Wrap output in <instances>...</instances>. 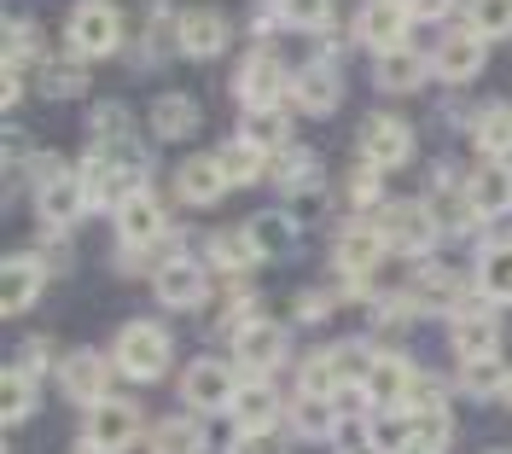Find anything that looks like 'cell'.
Returning <instances> with one entry per match:
<instances>
[{
    "label": "cell",
    "instance_id": "cell-48",
    "mask_svg": "<svg viewBox=\"0 0 512 454\" xmlns=\"http://www.w3.org/2000/svg\"><path fill=\"white\" fill-rule=\"evenodd\" d=\"M408 12H414V18H443L448 0H408Z\"/></svg>",
    "mask_w": 512,
    "mask_h": 454
},
{
    "label": "cell",
    "instance_id": "cell-6",
    "mask_svg": "<svg viewBox=\"0 0 512 454\" xmlns=\"http://www.w3.org/2000/svg\"><path fill=\"white\" fill-rule=\"evenodd\" d=\"M408 158H414V129L402 117H390V111H373L361 123V163L384 175V169H402Z\"/></svg>",
    "mask_w": 512,
    "mask_h": 454
},
{
    "label": "cell",
    "instance_id": "cell-30",
    "mask_svg": "<svg viewBox=\"0 0 512 454\" xmlns=\"http://www.w3.org/2000/svg\"><path fill=\"white\" fill-rule=\"evenodd\" d=\"M210 268H222V274H245V268H256L262 262V251H256L251 227H222L216 239H210Z\"/></svg>",
    "mask_w": 512,
    "mask_h": 454
},
{
    "label": "cell",
    "instance_id": "cell-31",
    "mask_svg": "<svg viewBox=\"0 0 512 454\" xmlns=\"http://www.w3.org/2000/svg\"><path fill=\"white\" fill-rule=\"evenodd\" d=\"M152 129H158L163 140H187V134L198 129V105H192V94H163L158 105H152Z\"/></svg>",
    "mask_w": 512,
    "mask_h": 454
},
{
    "label": "cell",
    "instance_id": "cell-43",
    "mask_svg": "<svg viewBox=\"0 0 512 454\" xmlns=\"http://www.w3.org/2000/svg\"><path fill=\"white\" fill-rule=\"evenodd\" d=\"M123 105H99L94 111V140H123Z\"/></svg>",
    "mask_w": 512,
    "mask_h": 454
},
{
    "label": "cell",
    "instance_id": "cell-37",
    "mask_svg": "<svg viewBox=\"0 0 512 454\" xmlns=\"http://www.w3.org/2000/svg\"><path fill=\"white\" fill-rule=\"evenodd\" d=\"M245 227H251V239H256V251H262V262L280 257V251L291 245V222L280 216V210H262V216H251Z\"/></svg>",
    "mask_w": 512,
    "mask_h": 454
},
{
    "label": "cell",
    "instance_id": "cell-21",
    "mask_svg": "<svg viewBox=\"0 0 512 454\" xmlns=\"http://www.w3.org/2000/svg\"><path fill=\"white\" fill-rule=\"evenodd\" d=\"M280 414H286V396L268 385V379H245V385H239V402H233L239 431H274Z\"/></svg>",
    "mask_w": 512,
    "mask_h": 454
},
{
    "label": "cell",
    "instance_id": "cell-12",
    "mask_svg": "<svg viewBox=\"0 0 512 454\" xmlns=\"http://www.w3.org/2000/svg\"><path fill=\"white\" fill-rule=\"evenodd\" d=\"M152 292H158L163 309H198L210 297V274H204V262H192V257H169V262H158Z\"/></svg>",
    "mask_w": 512,
    "mask_h": 454
},
{
    "label": "cell",
    "instance_id": "cell-28",
    "mask_svg": "<svg viewBox=\"0 0 512 454\" xmlns=\"http://www.w3.org/2000/svg\"><path fill=\"white\" fill-rule=\"evenodd\" d=\"M478 297H483V303H512V239L483 245V257H478Z\"/></svg>",
    "mask_w": 512,
    "mask_h": 454
},
{
    "label": "cell",
    "instance_id": "cell-22",
    "mask_svg": "<svg viewBox=\"0 0 512 454\" xmlns=\"http://www.w3.org/2000/svg\"><path fill=\"white\" fill-rule=\"evenodd\" d=\"M466 198H472L478 222H495V216H507V210H512V169H507V163H483V169H472V181H466Z\"/></svg>",
    "mask_w": 512,
    "mask_h": 454
},
{
    "label": "cell",
    "instance_id": "cell-33",
    "mask_svg": "<svg viewBox=\"0 0 512 454\" xmlns=\"http://www.w3.org/2000/svg\"><path fill=\"white\" fill-rule=\"evenodd\" d=\"M35 414V379L24 367H6V379H0V420L18 425Z\"/></svg>",
    "mask_w": 512,
    "mask_h": 454
},
{
    "label": "cell",
    "instance_id": "cell-19",
    "mask_svg": "<svg viewBox=\"0 0 512 454\" xmlns=\"http://www.w3.org/2000/svg\"><path fill=\"white\" fill-rule=\"evenodd\" d=\"M88 204H94V198H88V181H82V175H70V169L53 175L47 187H35V210H41L53 227H70Z\"/></svg>",
    "mask_w": 512,
    "mask_h": 454
},
{
    "label": "cell",
    "instance_id": "cell-2",
    "mask_svg": "<svg viewBox=\"0 0 512 454\" xmlns=\"http://www.w3.org/2000/svg\"><path fill=\"white\" fill-rule=\"evenodd\" d=\"M111 361H117V373L134 379V385H152L169 373V332L152 321H128L117 332V344H111Z\"/></svg>",
    "mask_w": 512,
    "mask_h": 454
},
{
    "label": "cell",
    "instance_id": "cell-1",
    "mask_svg": "<svg viewBox=\"0 0 512 454\" xmlns=\"http://www.w3.org/2000/svg\"><path fill=\"white\" fill-rule=\"evenodd\" d=\"M373 233L384 239V251H396V257H425L443 227L425 210V198H390V204L373 210Z\"/></svg>",
    "mask_w": 512,
    "mask_h": 454
},
{
    "label": "cell",
    "instance_id": "cell-34",
    "mask_svg": "<svg viewBox=\"0 0 512 454\" xmlns=\"http://www.w3.org/2000/svg\"><path fill=\"white\" fill-rule=\"evenodd\" d=\"M507 367L501 356H478V361H460V385L472 390V396H507Z\"/></svg>",
    "mask_w": 512,
    "mask_h": 454
},
{
    "label": "cell",
    "instance_id": "cell-35",
    "mask_svg": "<svg viewBox=\"0 0 512 454\" xmlns=\"http://www.w3.org/2000/svg\"><path fill=\"white\" fill-rule=\"evenodd\" d=\"M239 140H251L256 152H286L291 123L280 117V111H251V123H245V134H239Z\"/></svg>",
    "mask_w": 512,
    "mask_h": 454
},
{
    "label": "cell",
    "instance_id": "cell-45",
    "mask_svg": "<svg viewBox=\"0 0 512 454\" xmlns=\"http://www.w3.org/2000/svg\"><path fill=\"white\" fill-rule=\"evenodd\" d=\"M280 24H286V12H280V0H262V6L251 12V35H274Z\"/></svg>",
    "mask_w": 512,
    "mask_h": 454
},
{
    "label": "cell",
    "instance_id": "cell-23",
    "mask_svg": "<svg viewBox=\"0 0 512 454\" xmlns=\"http://www.w3.org/2000/svg\"><path fill=\"white\" fill-rule=\"evenodd\" d=\"M379 257H384V239L373 233V222H350L344 233H338V245H332V262L344 268V274H373L379 268Z\"/></svg>",
    "mask_w": 512,
    "mask_h": 454
},
{
    "label": "cell",
    "instance_id": "cell-8",
    "mask_svg": "<svg viewBox=\"0 0 512 454\" xmlns=\"http://www.w3.org/2000/svg\"><path fill=\"white\" fill-rule=\"evenodd\" d=\"M233 356H239V367H245L251 379H268V373L291 356V350H286V326H280V321L239 326V332H233Z\"/></svg>",
    "mask_w": 512,
    "mask_h": 454
},
{
    "label": "cell",
    "instance_id": "cell-53",
    "mask_svg": "<svg viewBox=\"0 0 512 454\" xmlns=\"http://www.w3.org/2000/svg\"><path fill=\"white\" fill-rule=\"evenodd\" d=\"M507 408H512V379H507Z\"/></svg>",
    "mask_w": 512,
    "mask_h": 454
},
{
    "label": "cell",
    "instance_id": "cell-29",
    "mask_svg": "<svg viewBox=\"0 0 512 454\" xmlns=\"http://www.w3.org/2000/svg\"><path fill=\"white\" fill-rule=\"evenodd\" d=\"M373 82H379L384 94H414L419 82H425V59H419L414 47L379 53V59H373Z\"/></svg>",
    "mask_w": 512,
    "mask_h": 454
},
{
    "label": "cell",
    "instance_id": "cell-18",
    "mask_svg": "<svg viewBox=\"0 0 512 454\" xmlns=\"http://www.w3.org/2000/svg\"><path fill=\"white\" fill-rule=\"evenodd\" d=\"M41 286H47V262L41 257H6V268H0V309L6 315H24L35 297H41Z\"/></svg>",
    "mask_w": 512,
    "mask_h": 454
},
{
    "label": "cell",
    "instance_id": "cell-46",
    "mask_svg": "<svg viewBox=\"0 0 512 454\" xmlns=\"http://www.w3.org/2000/svg\"><path fill=\"white\" fill-rule=\"evenodd\" d=\"M350 193L361 198V204H373V193H379V169H367V163H361V169H355V181H350Z\"/></svg>",
    "mask_w": 512,
    "mask_h": 454
},
{
    "label": "cell",
    "instance_id": "cell-38",
    "mask_svg": "<svg viewBox=\"0 0 512 454\" xmlns=\"http://www.w3.org/2000/svg\"><path fill=\"white\" fill-rule=\"evenodd\" d=\"M483 41H501L512 35V0H472V18H466Z\"/></svg>",
    "mask_w": 512,
    "mask_h": 454
},
{
    "label": "cell",
    "instance_id": "cell-40",
    "mask_svg": "<svg viewBox=\"0 0 512 454\" xmlns=\"http://www.w3.org/2000/svg\"><path fill=\"white\" fill-rule=\"evenodd\" d=\"M41 88L53 99L82 94V65H76V59H59V65H53V59H47V65H41Z\"/></svg>",
    "mask_w": 512,
    "mask_h": 454
},
{
    "label": "cell",
    "instance_id": "cell-3",
    "mask_svg": "<svg viewBox=\"0 0 512 454\" xmlns=\"http://www.w3.org/2000/svg\"><path fill=\"white\" fill-rule=\"evenodd\" d=\"M64 35H70V53L76 59H105V53L123 47V12L111 0H76Z\"/></svg>",
    "mask_w": 512,
    "mask_h": 454
},
{
    "label": "cell",
    "instance_id": "cell-5",
    "mask_svg": "<svg viewBox=\"0 0 512 454\" xmlns=\"http://www.w3.org/2000/svg\"><path fill=\"white\" fill-rule=\"evenodd\" d=\"M286 88H291V76H286V65H280L268 47H256L251 59L239 65V76H233V94H239L245 111H274V105L286 99Z\"/></svg>",
    "mask_w": 512,
    "mask_h": 454
},
{
    "label": "cell",
    "instance_id": "cell-13",
    "mask_svg": "<svg viewBox=\"0 0 512 454\" xmlns=\"http://www.w3.org/2000/svg\"><path fill=\"white\" fill-rule=\"evenodd\" d=\"M483 70V35L466 24V30H448L437 41V53H431V76H443V82H472Z\"/></svg>",
    "mask_w": 512,
    "mask_h": 454
},
{
    "label": "cell",
    "instance_id": "cell-49",
    "mask_svg": "<svg viewBox=\"0 0 512 454\" xmlns=\"http://www.w3.org/2000/svg\"><path fill=\"white\" fill-rule=\"evenodd\" d=\"M297 315H303V321H320V315H326V309H320V292H303V297H297Z\"/></svg>",
    "mask_w": 512,
    "mask_h": 454
},
{
    "label": "cell",
    "instance_id": "cell-41",
    "mask_svg": "<svg viewBox=\"0 0 512 454\" xmlns=\"http://www.w3.org/2000/svg\"><path fill=\"white\" fill-rule=\"evenodd\" d=\"M280 12H286L291 30H320L332 18V0H280Z\"/></svg>",
    "mask_w": 512,
    "mask_h": 454
},
{
    "label": "cell",
    "instance_id": "cell-50",
    "mask_svg": "<svg viewBox=\"0 0 512 454\" xmlns=\"http://www.w3.org/2000/svg\"><path fill=\"white\" fill-rule=\"evenodd\" d=\"M396 454H443L437 443H425V437H408V443H396Z\"/></svg>",
    "mask_w": 512,
    "mask_h": 454
},
{
    "label": "cell",
    "instance_id": "cell-9",
    "mask_svg": "<svg viewBox=\"0 0 512 454\" xmlns=\"http://www.w3.org/2000/svg\"><path fill=\"white\" fill-rule=\"evenodd\" d=\"M227 35H233V24H227V12H216V6H187L175 18V47L187 59H216V53H227Z\"/></svg>",
    "mask_w": 512,
    "mask_h": 454
},
{
    "label": "cell",
    "instance_id": "cell-51",
    "mask_svg": "<svg viewBox=\"0 0 512 454\" xmlns=\"http://www.w3.org/2000/svg\"><path fill=\"white\" fill-rule=\"evenodd\" d=\"M344 454H396V449H384V443H373V437H367V443H350Z\"/></svg>",
    "mask_w": 512,
    "mask_h": 454
},
{
    "label": "cell",
    "instance_id": "cell-7",
    "mask_svg": "<svg viewBox=\"0 0 512 454\" xmlns=\"http://www.w3.org/2000/svg\"><path fill=\"white\" fill-rule=\"evenodd\" d=\"M111 367L117 361H105L99 350H70L59 361V390L70 402H82V408H99L105 396H111Z\"/></svg>",
    "mask_w": 512,
    "mask_h": 454
},
{
    "label": "cell",
    "instance_id": "cell-36",
    "mask_svg": "<svg viewBox=\"0 0 512 454\" xmlns=\"http://www.w3.org/2000/svg\"><path fill=\"white\" fill-rule=\"evenodd\" d=\"M216 158H222V169H227L233 187H251V181H262V158H268V152H256L251 140H233V146H222Z\"/></svg>",
    "mask_w": 512,
    "mask_h": 454
},
{
    "label": "cell",
    "instance_id": "cell-24",
    "mask_svg": "<svg viewBox=\"0 0 512 454\" xmlns=\"http://www.w3.org/2000/svg\"><path fill=\"white\" fill-rule=\"evenodd\" d=\"M227 187H233V181H227V169H222L216 152H210V158H187L175 169V193L187 198V204H216Z\"/></svg>",
    "mask_w": 512,
    "mask_h": 454
},
{
    "label": "cell",
    "instance_id": "cell-15",
    "mask_svg": "<svg viewBox=\"0 0 512 454\" xmlns=\"http://www.w3.org/2000/svg\"><path fill=\"white\" fill-rule=\"evenodd\" d=\"M402 420H408V437H425V443H437V449L448 443V402H443V390L431 385V379H414Z\"/></svg>",
    "mask_w": 512,
    "mask_h": 454
},
{
    "label": "cell",
    "instance_id": "cell-25",
    "mask_svg": "<svg viewBox=\"0 0 512 454\" xmlns=\"http://www.w3.org/2000/svg\"><path fill=\"white\" fill-rule=\"evenodd\" d=\"M291 99H297L303 111H332V105L344 99V82H338V70L326 65V59H315V65L291 70Z\"/></svg>",
    "mask_w": 512,
    "mask_h": 454
},
{
    "label": "cell",
    "instance_id": "cell-16",
    "mask_svg": "<svg viewBox=\"0 0 512 454\" xmlns=\"http://www.w3.org/2000/svg\"><path fill=\"white\" fill-rule=\"evenodd\" d=\"M414 379H419V373L402 356H379V361H373V373H367L361 385H367V402H373L379 414H402V408H408V390H414Z\"/></svg>",
    "mask_w": 512,
    "mask_h": 454
},
{
    "label": "cell",
    "instance_id": "cell-52",
    "mask_svg": "<svg viewBox=\"0 0 512 454\" xmlns=\"http://www.w3.org/2000/svg\"><path fill=\"white\" fill-rule=\"evenodd\" d=\"M76 454H105V449H94V443H82V449H76Z\"/></svg>",
    "mask_w": 512,
    "mask_h": 454
},
{
    "label": "cell",
    "instance_id": "cell-27",
    "mask_svg": "<svg viewBox=\"0 0 512 454\" xmlns=\"http://www.w3.org/2000/svg\"><path fill=\"white\" fill-rule=\"evenodd\" d=\"M146 449H152V454H204V449H210V437H204L198 414H169V420L152 425Z\"/></svg>",
    "mask_w": 512,
    "mask_h": 454
},
{
    "label": "cell",
    "instance_id": "cell-44",
    "mask_svg": "<svg viewBox=\"0 0 512 454\" xmlns=\"http://www.w3.org/2000/svg\"><path fill=\"white\" fill-rule=\"evenodd\" d=\"M227 454H280V449H274V437H268V431H233Z\"/></svg>",
    "mask_w": 512,
    "mask_h": 454
},
{
    "label": "cell",
    "instance_id": "cell-14",
    "mask_svg": "<svg viewBox=\"0 0 512 454\" xmlns=\"http://www.w3.org/2000/svg\"><path fill=\"white\" fill-rule=\"evenodd\" d=\"M117 239H123L128 251H146V245L163 239V204L152 198V187H140L134 198L117 204Z\"/></svg>",
    "mask_w": 512,
    "mask_h": 454
},
{
    "label": "cell",
    "instance_id": "cell-4",
    "mask_svg": "<svg viewBox=\"0 0 512 454\" xmlns=\"http://www.w3.org/2000/svg\"><path fill=\"white\" fill-rule=\"evenodd\" d=\"M181 402H187V414H233V402H239L233 367L227 361H192L181 373Z\"/></svg>",
    "mask_w": 512,
    "mask_h": 454
},
{
    "label": "cell",
    "instance_id": "cell-20",
    "mask_svg": "<svg viewBox=\"0 0 512 454\" xmlns=\"http://www.w3.org/2000/svg\"><path fill=\"white\" fill-rule=\"evenodd\" d=\"M286 420L297 437H309V443H320V437H332V431H344V408L332 402V396H309V390H297L286 402Z\"/></svg>",
    "mask_w": 512,
    "mask_h": 454
},
{
    "label": "cell",
    "instance_id": "cell-47",
    "mask_svg": "<svg viewBox=\"0 0 512 454\" xmlns=\"http://www.w3.org/2000/svg\"><path fill=\"white\" fill-rule=\"evenodd\" d=\"M18 367H24V373H41V367H47V344H41V338H30V344H24V361H18Z\"/></svg>",
    "mask_w": 512,
    "mask_h": 454
},
{
    "label": "cell",
    "instance_id": "cell-42",
    "mask_svg": "<svg viewBox=\"0 0 512 454\" xmlns=\"http://www.w3.org/2000/svg\"><path fill=\"white\" fill-rule=\"evenodd\" d=\"M35 53H41V35H35V24H12V35H6V65H30Z\"/></svg>",
    "mask_w": 512,
    "mask_h": 454
},
{
    "label": "cell",
    "instance_id": "cell-39",
    "mask_svg": "<svg viewBox=\"0 0 512 454\" xmlns=\"http://www.w3.org/2000/svg\"><path fill=\"white\" fill-rule=\"evenodd\" d=\"M280 187H286V193H297V187H303V193H320V158L315 152H286V158H280Z\"/></svg>",
    "mask_w": 512,
    "mask_h": 454
},
{
    "label": "cell",
    "instance_id": "cell-11",
    "mask_svg": "<svg viewBox=\"0 0 512 454\" xmlns=\"http://www.w3.org/2000/svg\"><path fill=\"white\" fill-rule=\"evenodd\" d=\"M408 24H414L408 0H367L361 18H355V30H361V41L373 47V59H379V53H396V47H408Z\"/></svg>",
    "mask_w": 512,
    "mask_h": 454
},
{
    "label": "cell",
    "instance_id": "cell-26",
    "mask_svg": "<svg viewBox=\"0 0 512 454\" xmlns=\"http://www.w3.org/2000/svg\"><path fill=\"white\" fill-rule=\"evenodd\" d=\"M472 146H478L489 163H507L512 158V105H483L478 117H472Z\"/></svg>",
    "mask_w": 512,
    "mask_h": 454
},
{
    "label": "cell",
    "instance_id": "cell-10",
    "mask_svg": "<svg viewBox=\"0 0 512 454\" xmlns=\"http://www.w3.org/2000/svg\"><path fill=\"white\" fill-rule=\"evenodd\" d=\"M134 437H140V408H134V402H117V396H105L99 408H88L82 443H94V449H105V454H123Z\"/></svg>",
    "mask_w": 512,
    "mask_h": 454
},
{
    "label": "cell",
    "instance_id": "cell-17",
    "mask_svg": "<svg viewBox=\"0 0 512 454\" xmlns=\"http://www.w3.org/2000/svg\"><path fill=\"white\" fill-rule=\"evenodd\" d=\"M448 338H454L460 361L495 356V350H501V321H495L489 309H472V303H460V315L448 321Z\"/></svg>",
    "mask_w": 512,
    "mask_h": 454
},
{
    "label": "cell",
    "instance_id": "cell-32",
    "mask_svg": "<svg viewBox=\"0 0 512 454\" xmlns=\"http://www.w3.org/2000/svg\"><path fill=\"white\" fill-rule=\"evenodd\" d=\"M425 210L437 216V227H466V222H478V210H472V198H466V187H454V181H437V193L425 198Z\"/></svg>",
    "mask_w": 512,
    "mask_h": 454
}]
</instances>
